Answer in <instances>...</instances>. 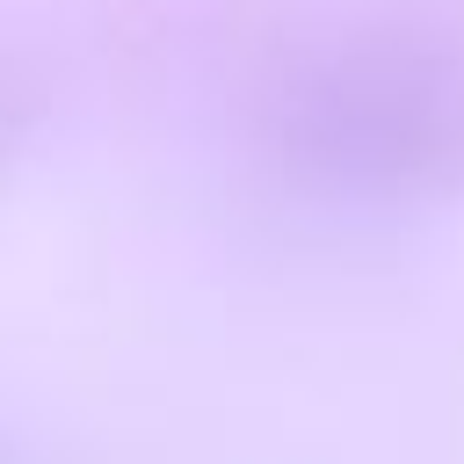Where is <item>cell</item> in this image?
<instances>
[]
</instances>
